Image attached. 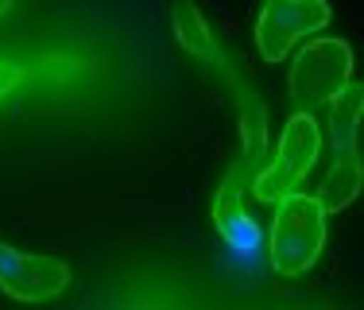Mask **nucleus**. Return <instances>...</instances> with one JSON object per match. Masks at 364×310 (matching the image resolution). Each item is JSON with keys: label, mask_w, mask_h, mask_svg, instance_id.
Returning <instances> with one entry per match:
<instances>
[{"label": "nucleus", "mask_w": 364, "mask_h": 310, "mask_svg": "<svg viewBox=\"0 0 364 310\" xmlns=\"http://www.w3.org/2000/svg\"><path fill=\"white\" fill-rule=\"evenodd\" d=\"M267 232V260L275 275H302L326 248V210L310 194H283Z\"/></svg>", "instance_id": "obj_1"}, {"label": "nucleus", "mask_w": 364, "mask_h": 310, "mask_svg": "<svg viewBox=\"0 0 364 310\" xmlns=\"http://www.w3.org/2000/svg\"><path fill=\"white\" fill-rule=\"evenodd\" d=\"M318 151H322V128H318V120L310 113H294L279 136L275 163L267 171H256L252 183H248L252 194L259 202H279L283 194H291L310 175V167L318 163Z\"/></svg>", "instance_id": "obj_2"}, {"label": "nucleus", "mask_w": 364, "mask_h": 310, "mask_svg": "<svg viewBox=\"0 0 364 310\" xmlns=\"http://www.w3.org/2000/svg\"><path fill=\"white\" fill-rule=\"evenodd\" d=\"M326 0H264V12L256 20V47L267 63H283L291 55V43L310 31H322L329 23Z\"/></svg>", "instance_id": "obj_3"}, {"label": "nucleus", "mask_w": 364, "mask_h": 310, "mask_svg": "<svg viewBox=\"0 0 364 310\" xmlns=\"http://www.w3.org/2000/svg\"><path fill=\"white\" fill-rule=\"evenodd\" d=\"M353 78V50L341 39H318L291 63V97L329 101Z\"/></svg>", "instance_id": "obj_4"}, {"label": "nucleus", "mask_w": 364, "mask_h": 310, "mask_svg": "<svg viewBox=\"0 0 364 310\" xmlns=\"http://www.w3.org/2000/svg\"><path fill=\"white\" fill-rule=\"evenodd\" d=\"M70 283V268L55 256H28L0 245V291H8L20 303H47L63 295Z\"/></svg>", "instance_id": "obj_5"}, {"label": "nucleus", "mask_w": 364, "mask_h": 310, "mask_svg": "<svg viewBox=\"0 0 364 310\" xmlns=\"http://www.w3.org/2000/svg\"><path fill=\"white\" fill-rule=\"evenodd\" d=\"M360 194V159H357V148H341L333 155V167H329L326 183H322V194H318V205L326 213H337Z\"/></svg>", "instance_id": "obj_6"}, {"label": "nucleus", "mask_w": 364, "mask_h": 310, "mask_svg": "<svg viewBox=\"0 0 364 310\" xmlns=\"http://www.w3.org/2000/svg\"><path fill=\"white\" fill-rule=\"evenodd\" d=\"M360 113H364V85L349 78V82L329 97V136H333V151L357 148Z\"/></svg>", "instance_id": "obj_7"}, {"label": "nucleus", "mask_w": 364, "mask_h": 310, "mask_svg": "<svg viewBox=\"0 0 364 310\" xmlns=\"http://www.w3.org/2000/svg\"><path fill=\"white\" fill-rule=\"evenodd\" d=\"M171 23H175V36L178 43L190 50V55L198 58H213L218 50H213V36L210 28H205L202 12H198L194 0H175V8H171Z\"/></svg>", "instance_id": "obj_8"}, {"label": "nucleus", "mask_w": 364, "mask_h": 310, "mask_svg": "<svg viewBox=\"0 0 364 310\" xmlns=\"http://www.w3.org/2000/svg\"><path fill=\"white\" fill-rule=\"evenodd\" d=\"M240 132H245V151H240V159L256 167L259 155L267 148V120H264V105H259L248 90H240Z\"/></svg>", "instance_id": "obj_9"}, {"label": "nucleus", "mask_w": 364, "mask_h": 310, "mask_svg": "<svg viewBox=\"0 0 364 310\" xmlns=\"http://www.w3.org/2000/svg\"><path fill=\"white\" fill-rule=\"evenodd\" d=\"M23 78H47V82H70V78H77V58L63 55V58H36L31 66H20Z\"/></svg>", "instance_id": "obj_10"}, {"label": "nucleus", "mask_w": 364, "mask_h": 310, "mask_svg": "<svg viewBox=\"0 0 364 310\" xmlns=\"http://www.w3.org/2000/svg\"><path fill=\"white\" fill-rule=\"evenodd\" d=\"M20 82H23L20 63H0V97H4V93H12Z\"/></svg>", "instance_id": "obj_11"}, {"label": "nucleus", "mask_w": 364, "mask_h": 310, "mask_svg": "<svg viewBox=\"0 0 364 310\" xmlns=\"http://www.w3.org/2000/svg\"><path fill=\"white\" fill-rule=\"evenodd\" d=\"M4 12H12V0H0V16Z\"/></svg>", "instance_id": "obj_12"}]
</instances>
